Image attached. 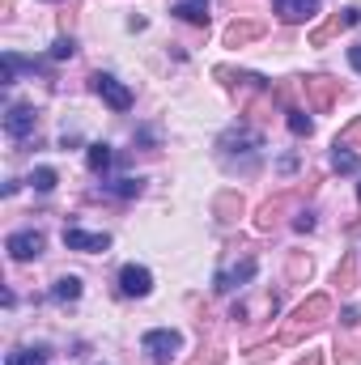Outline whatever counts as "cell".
<instances>
[{"instance_id": "cell-22", "label": "cell", "mask_w": 361, "mask_h": 365, "mask_svg": "<svg viewBox=\"0 0 361 365\" xmlns=\"http://www.w3.org/2000/svg\"><path fill=\"white\" fill-rule=\"evenodd\" d=\"M111 158H115V153H111V145H102V140L86 149V166H90L93 175H106V166H111Z\"/></svg>"}, {"instance_id": "cell-39", "label": "cell", "mask_w": 361, "mask_h": 365, "mask_svg": "<svg viewBox=\"0 0 361 365\" xmlns=\"http://www.w3.org/2000/svg\"><path fill=\"white\" fill-rule=\"evenodd\" d=\"M357 195H361V182H357Z\"/></svg>"}, {"instance_id": "cell-17", "label": "cell", "mask_w": 361, "mask_h": 365, "mask_svg": "<svg viewBox=\"0 0 361 365\" xmlns=\"http://www.w3.org/2000/svg\"><path fill=\"white\" fill-rule=\"evenodd\" d=\"M315 272V259L306 255V251H289V259H285V280L289 284H306Z\"/></svg>"}, {"instance_id": "cell-26", "label": "cell", "mask_w": 361, "mask_h": 365, "mask_svg": "<svg viewBox=\"0 0 361 365\" xmlns=\"http://www.w3.org/2000/svg\"><path fill=\"white\" fill-rule=\"evenodd\" d=\"M332 166H336V175H357L361 162L353 149H332Z\"/></svg>"}, {"instance_id": "cell-7", "label": "cell", "mask_w": 361, "mask_h": 365, "mask_svg": "<svg viewBox=\"0 0 361 365\" xmlns=\"http://www.w3.org/2000/svg\"><path fill=\"white\" fill-rule=\"evenodd\" d=\"M43 247H47V238H43L39 230H17V234L4 238V251H9L13 264H30V259H39Z\"/></svg>"}, {"instance_id": "cell-38", "label": "cell", "mask_w": 361, "mask_h": 365, "mask_svg": "<svg viewBox=\"0 0 361 365\" xmlns=\"http://www.w3.org/2000/svg\"><path fill=\"white\" fill-rule=\"evenodd\" d=\"M13 4H17V0H0V17H9V13H13Z\"/></svg>"}, {"instance_id": "cell-23", "label": "cell", "mask_w": 361, "mask_h": 365, "mask_svg": "<svg viewBox=\"0 0 361 365\" xmlns=\"http://www.w3.org/2000/svg\"><path fill=\"white\" fill-rule=\"evenodd\" d=\"M353 145H361V115L349 119V123L336 132V140H332V149H353Z\"/></svg>"}, {"instance_id": "cell-4", "label": "cell", "mask_w": 361, "mask_h": 365, "mask_svg": "<svg viewBox=\"0 0 361 365\" xmlns=\"http://www.w3.org/2000/svg\"><path fill=\"white\" fill-rule=\"evenodd\" d=\"M141 349H145L158 365H166L183 349V336L175 331V327H153V331H145V336H141Z\"/></svg>"}, {"instance_id": "cell-15", "label": "cell", "mask_w": 361, "mask_h": 365, "mask_svg": "<svg viewBox=\"0 0 361 365\" xmlns=\"http://www.w3.org/2000/svg\"><path fill=\"white\" fill-rule=\"evenodd\" d=\"M213 77H217L225 90H238V86H255V90H268V77H260V73H243V68H225V64H217V68H213Z\"/></svg>"}, {"instance_id": "cell-34", "label": "cell", "mask_w": 361, "mask_h": 365, "mask_svg": "<svg viewBox=\"0 0 361 365\" xmlns=\"http://www.w3.org/2000/svg\"><path fill=\"white\" fill-rule=\"evenodd\" d=\"M268 357H272V344H255V349H251V353H247V361H251V365L268 361Z\"/></svg>"}, {"instance_id": "cell-6", "label": "cell", "mask_w": 361, "mask_h": 365, "mask_svg": "<svg viewBox=\"0 0 361 365\" xmlns=\"http://www.w3.org/2000/svg\"><path fill=\"white\" fill-rule=\"evenodd\" d=\"M302 90H306V102H310V110H315V115H327V110L336 106V98H340V81H332V77L315 73V77H306V81H302Z\"/></svg>"}, {"instance_id": "cell-33", "label": "cell", "mask_w": 361, "mask_h": 365, "mask_svg": "<svg viewBox=\"0 0 361 365\" xmlns=\"http://www.w3.org/2000/svg\"><path fill=\"white\" fill-rule=\"evenodd\" d=\"M293 230H298V234H310V230H315V212H298V217H293Z\"/></svg>"}, {"instance_id": "cell-37", "label": "cell", "mask_w": 361, "mask_h": 365, "mask_svg": "<svg viewBox=\"0 0 361 365\" xmlns=\"http://www.w3.org/2000/svg\"><path fill=\"white\" fill-rule=\"evenodd\" d=\"M298 365H323V353H306Z\"/></svg>"}, {"instance_id": "cell-35", "label": "cell", "mask_w": 361, "mask_h": 365, "mask_svg": "<svg viewBox=\"0 0 361 365\" xmlns=\"http://www.w3.org/2000/svg\"><path fill=\"white\" fill-rule=\"evenodd\" d=\"M136 140H141V145H158V132H153V128H145V132H136Z\"/></svg>"}, {"instance_id": "cell-5", "label": "cell", "mask_w": 361, "mask_h": 365, "mask_svg": "<svg viewBox=\"0 0 361 365\" xmlns=\"http://www.w3.org/2000/svg\"><path fill=\"white\" fill-rule=\"evenodd\" d=\"M90 90L98 93L111 110H119V115H123V110H132V102H136V98H132V90H128L123 81H115L111 73H93V77H90Z\"/></svg>"}, {"instance_id": "cell-16", "label": "cell", "mask_w": 361, "mask_h": 365, "mask_svg": "<svg viewBox=\"0 0 361 365\" xmlns=\"http://www.w3.org/2000/svg\"><path fill=\"white\" fill-rule=\"evenodd\" d=\"M272 9H276V17L285 26H298V21H306L319 9V0H272Z\"/></svg>"}, {"instance_id": "cell-3", "label": "cell", "mask_w": 361, "mask_h": 365, "mask_svg": "<svg viewBox=\"0 0 361 365\" xmlns=\"http://www.w3.org/2000/svg\"><path fill=\"white\" fill-rule=\"evenodd\" d=\"M357 21H361V9H353V4H349V9H340V13H332L327 21H319V26L310 30V47H327L332 38H340V34H345V30H353Z\"/></svg>"}, {"instance_id": "cell-21", "label": "cell", "mask_w": 361, "mask_h": 365, "mask_svg": "<svg viewBox=\"0 0 361 365\" xmlns=\"http://www.w3.org/2000/svg\"><path fill=\"white\" fill-rule=\"evenodd\" d=\"M81 297V276H60L56 284H51V302H77Z\"/></svg>"}, {"instance_id": "cell-32", "label": "cell", "mask_w": 361, "mask_h": 365, "mask_svg": "<svg viewBox=\"0 0 361 365\" xmlns=\"http://www.w3.org/2000/svg\"><path fill=\"white\" fill-rule=\"evenodd\" d=\"M340 327H349V331H353V327H361V310H357V306L340 310Z\"/></svg>"}, {"instance_id": "cell-8", "label": "cell", "mask_w": 361, "mask_h": 365, "mask_svg": "<svg viewBox=\"0 0 361 365\" xmlns=\"http://www.w3.org/2000/svg\"><path fill=\"white\" fill-rule=\"evenodd\" d=\"M260 272V264H255V255H243V264H230V268H221V272L213 276V289L217 293H234V289H243V284H251Z\"/></svg>"}, {"instance_id": "cell-1", "label": "cell", "mask_w": 361, "mask_h": 365, "mask_svg": "<svg viewBox=\"0 0 361 365\" xmlns=\"http://www.w3.org/2000/svg\"><path fill=\"white\" fill-rule=\"evenodd\" d=\"M260 153H264V132L251 128V123H238V128H230V132L217 140V158H221V166L243 170V175H251V170L260 166Z\"/></svg>"}, {"instance_id": "cell-36", "label": "cell", "mask_w": 361, "mask_h": 365, "mask_svg": "<svg viewBox=\"0 0 361 365\" xmlns=\"http://www.w3.org/2000/svg\"><path fill=\"white\" fill-rule=\"evenodd\" d=\"M349 64L361 73V43H353V47H349Z\"/></svg>"}, {"instance_id": "cell-10", "label": "cell", "mask_w": 361, "mask_h": 365, "mask_svg": "<svg viewBox=\"0 0 361 365\" xmlns=\"http://www.w3.org/2000/svg\"><path fill=\"white\" fill-rule=\"evenodd\" d=\"M34 128H39V115H34V106H9L4 110V136L9 140H26V136H34Z\"/></svg>"}, {"instance_id": "cell-27", "label": "cell", "mask_w": 361, "mask_h": 365, "mask_svg": "<svg viewBox=\"0 0 361 365\" xmlns=\"http://www.w3.org/2000/svg\"><path fill=\"white\" fill-rule=\"evenodd\" d=\"M285 123H289V132H293V136H310V128H315V123L306 119V110H298V106H289V110H285Z\"/></svg>"}, {"instance_id": "cell-9", "label": "cell", "mask_w": 361, "mask_h": 365, "mask_svg": "<svg viewBox=\"0 0 361 365\" xmlns=\"http://www.w3.org/2000/svg\"><path fill=\"white\" fill-rule=\"evenodd\" d=\"M289 208H298V191H280V195H272L268 204H260V212H255V225L264 230V234H272L280 221H285V212Z\"/></svg>"}, {"instance_id": "cell-40", "label": "cell", "mask_w": 361, "mask_h": 365, "mask_svg": "<svg viewBox=\"0 0 361 365\" xmlns=\"http://www.w3.org/2000/svg\"><path fill=\"white\" fill-rule=\"evenodd\" d=\"M51 4H60V0H51Z\"/></svg>"}, {"instance_id": "cell-25", "label": "cell", "mask_w": 361, "mask_h": 365, "mask_svg": "<svg viewBox=\"0 0 361 365\" xmlns=\"http://www.w3.org/2000/svg\"><path fill=\"white\" fill-rule=\"evenodd\" d=\"M106 191L119 195V200H136L145 191V179H115V182H106Z\"/></svg>"}, {"instance_id": "cell-11", "label": "cell", "mask_w": 361, "mask_h": 365, "mask_svg": "<svg viewBox=\"0 0 361 365\" xmlns=\"http://www.w3.org/2000/svg\"><path fill=\"white\" fill-rule=\"evenodd\" d=\"M243 212H247L243 191H217V195H213V221H217V225H238Z\"/></svg>"}, {"instance_id": "cell-24", "label": "cell", "mask_w": 361, "mask_h": 365, "mask_svg": "<svg viewBox=\"0 0 361 365\" xmlns=\"http://www.w3.org/2000/svg\"><path fill=\"white\" fill-rule=\"evenodd\" d=\"M4 365H47V349H13Z\"/></svg>"}, {"instance_id": "cell-30", "label": "cell", "mask_w": 361, "mask_h": 365, "mask_svg": "<svg viewBox=\"0 0 361 365\" xmlns=\"http://www.w3.org/2000/svg\"><path fill=\"white\" fill-rule=\"evenodd\" d=\"M221 361H225V353L217 344H208V349H200V357H191L187 365H221Z\"/></svg>"}, {"instance_id": "cell-28", "label": "cell", "mask_w": 361, "mask_h": 365, "mask_svg": "<svg viewBox=\"0 0 361 365\" xmlns=\"http://www.w3.org/2000/svg\"><path fill=\"white\" fill-rule=\"evenodd\" d=\"M56 182H60V175H56L51 166H39V170L30 175V187H34V191H43V195H47V191H56Z\"/></svg>"}, {"instance_id": "cell-12", "label": "cell", "mask_w": 361, "mask_h": 365, "mask_svg": "<svg viewBox=\"0 0 361 365\" xmlns=\"http://www.w3.org/2000/svg\"><path fill=\"white\" fill-rule=\"evenodd\" d=\"M119 293L123 297H149L153 293V272L141 264H123L119 268Z\"/></svg>"}, {"instance_id": "cell-19", "label": "cell", "mask_w": 361, "mask_h": 365, "mask_svg": "<svg viewBox=\"0 0 361 365\" xmlns=\"http://www.w3.org/2000/svg\"><path fill=\"white\" fill-rule=\"evenodd\" d=\"M171 13L187 26H208V0H179Z\"/></svg>"}, {"instance_id": "cell-31", "label": "cell", "mask_w": 361, "mask_h": 365, "mask_svg": "<svg viewBox=\"0 0 361 365\" xmlns=\"http://www.w3.org/2000/svg\"><path fill=\"white\" fill-rule=\"evenodd\" d=\"M336 361L340 365H361V349L357 344H336Z\"/></svg>"}, {"instance_id": "cell-14", "label": "cell", "mask_w": 361, "mask_h": 365, "mask_svg": "<svg viewBox=\"0 0 361 365\" xmlns=\"http://www.w3.org/2000/svg\"><path fill=\"white\" fill-rule=\"evenodd\" d=\"M255 38H264V21H230L225 34H221L225 47H247V43H255Z\"/></svg>"}, {"instance_id": "cell-20", "label": "cell", "mask_w": 361, "mask_h": 365, "mask_svg": "<svg viewBox=\"0 0 361 365\" xmlns=\"http://www.w3.org/2000/svg\"><path fill=\"white\" fill-rule=\"evenodd\" d=\"M332 284L336 289H357V251H345L336 272H332Z\"/></svg>"}, {"instance_id": "cell-29", "label": "cell", "mask_w": 361, "mask_h": 365, "mask_svg": "<svg viewBox=\"0 0 361 365\" xmlns=\"http://www.w3.org/2000/svg\"><path fill=\"white\" fill-rule=\"evenodd\" d=\"M73 56H77V38L73 34H60L51 43V60H73Z\"/></svg>"}, {"instance_id": "cell-13", "label": "cell", "mask_w": 361, "mask_h": 365, "mask_svg": "<svg viewBox=\"0 0 361 365\" xmlns=\"http://www.w3.org/2000/svg\"><path fill=\"white\" fill-rule=\"evenodd\" d=\"M64 247L68 251H86V255H98V251H111V234H90V230H81V225H68L64 230Z\"/></svg>"}, {"instance_id": "cell-18", "label": "cell", "mask_w": 361, "mask_h": 365, "mask_svg": "<svg viewBox=\"0 0 361 365\" xmlns=\"http://www.w3.org/2000/svg\"><path fill=\"white\" fill-rule=\"evenodd\" d=\"M255 310H264L272 319V314H276V293H260V302H234V319H238V323H255V319H251Z\"/></svg>"}, {"instance_id": "cell-2", "label": "cell", "mask_w": 361, "mask_h": 365, "mask_svg": "<svg viewBox=\"0 0 361 365\" xmlns=\"http://www.w3.org/2000/svg\"><path fill=\"white\" fill-rule=\"evenodd\" d=\"M323 319H332V297L327 293H310L285 323H280V331H276V344H302L306 340V331H315Z\"/></svg>"}]
</instances>
